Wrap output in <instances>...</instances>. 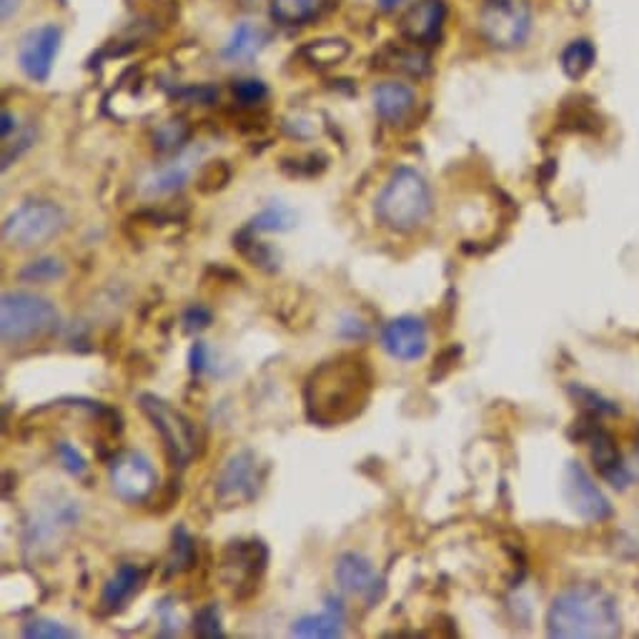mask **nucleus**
Returning <instances> with one entry per match:
<instances>
[{"label": "nucleus", "mask_w": 639, "mask_h": 639, "mask_svg": "<svg viewBox=\"0 0 639 639\" xmlns=\"http://www.w3.org/2000/svg\"><path fill=\"white\" fill-rule=\"evenodd\" d=\"M479 28L497 51H514L527 43L531 33V11L519 0H489L481 8Z\"/></svg>", "instance_id": "7"}, {"label": "nucleus", "mask_w": 639, "mask_h": 639, "mask_svg": "<svg viewBox=\"0 0 639 639\" xmlns=\"http://www.w3.org/2000/svg\"><path fill=\"white\" fill-rule=\"evenodd\" d=\"M23 637L30 639H73L78 637L73 629H68L61 622L53 619H30L28 625H23Z\"/></svg>", "instance_id": "32"}, {"label": "nucleus", "mask_w": 639, "mask_h": 639, "mask_svg": "<svg viewBox=\"0 0 639 639\" xmlns=\"http://www.w3.org/2000/svg\"><path fill=\"white\" fill-rule=\"evenodd\" d=\"M349 43L343 38H318L309 40V43L301 48L299 55L314 68H331V65H339L347 61L349 55Z\"/></svg>", "instance_id": "22"}, {"label": "nucleus", "mask_w": 639, "mask_h": 639, "mask_svg": "<svg viewBox=\"0 0 639 639\" xmlns=\"http://www.w3.org/2000/svg\"><path fill=\"white\" fill-rule=\"evenodd\" d=\"M381 347L397 362H419L429 349V331H426L424 318L412 314L391 318L381 331Z\"/></svg>", "instance_id": "13"}, {"label": "nucleus", "mask_w": 639, "mask_h": 639, "mask_svg": "<svg viewBox=\"0 0 639 639\" xmlns=\"http://www.w3.org/2000/svg\"><path fill=\"white\" fill-rule=\"evenodd\" d=\"M18 276H21V281H26V284H51V281H59V278L65 276V266H63L61 259L46 256V259L30 261V264L23 268Z\"/></svg>", "instance_id": "29"}, {"label": "nucleus", "mask_w": 639, "mask_h": 639, "mask_svg": "<svg viewBox=\"0 0 639 639\" xmlns=\"http://www.w3.org/2000/svg\"><path fill=\"white\" fill-rule=\"evenodd\" d=\"M13 128H15L13 113L11 111H3V128H0V134H3V141H8V138H11Z\"/></svg>", "instance_id": "42"}, {"label": "nucleus", "mask_w": 639, "mask_h": 639, "mask_svg": "<svg viewBox=\"0 0 639 639\" xmlns=\"http://www.w3.org/2000/svg\"><path fill=\"white\" fill-rule=\"evenodd\" d=\"M401 3V0H379V5L384 8V11H391V8H397Z\"/></svg>", "instance_id": "43"}, {"label": "nucleus", "mask_w": 639, "mask_h": 639, "mask_svg": "<svg viewBox=\"0 0 639 639\" xmlns=\"http://www.w3.org/2000/svg\"><path fill=\"white\" fill-rule=\"evenodd\" d=\"M181 322H184V331L186 334H196V331L209 329L211 322H213V314H211V309L201 306V304H193V306H188L184 311Z\"/></svg>", "instance_id": "36"}, {"label": "nucleus", "mask_w": 639, "mask_h": 639, "mask_svg": "<svg viewBox=\"0 0 639 639\" xmlns=\"http://www.w3.org/2000/svg\"><path fill=\"white\" fill-rule=\"evenodd\" d=\"M347 612L336 597H326L322 614H306L291 625V637L299 639H336L343 635Z\"/></svg>", "instance_id": "18"}, {"label": "nucleus", "mask_w": 639, "mask_h": 639, "mask_svg": "<svg viewBox=\"0 0 639 639\" xmlns=\"http://www.w3.org/2000/svg\"><path fill=\"white\" fill-rule=\"evenodd\" d=\"M186 141H188V123L184 118H171L166 123H161L153 134V149L161 153H174L178 149H184Z\"/></svg>", "instance_id": "28"}, {"label": "nucleus", "mask_w": 639, "mask_h": 639, "mask_svg": "<svg viewBox=\"0 0 639 639\" xmlns=\"http://www.w3.org/2000/svg\"><path fill=\"white\" fill-rule=\"evenodd\" d=\"M61 316L51 301L28 291H5L0 301V331L5 347H18L59 331Z\"/></svg>", "instance_id": "4"}, {"label": "nucleus", "mask_w": 639, "mask_h": 639, "mask_svg": "<svg viewBox=\"0 0 639 639\" xmlns=\"http://www.w3.org/2000/svg\"><path fill=\"white\" fill-rule=\"evenodd\" d=\"M374 391L372 364L362 354H339L309 374L304 401L309 419L341 426L364 412Z\"/></svg>", "instance_id": "1"}, {"label": "nucleus", "mask_w": 639, "mask_h": 639, "mask_svg": "<svg viewBox=\"0 0 639 639\" xmlns=\"http://www.w3.org/2000/svg\"><path fill=\"white\" fill-rule=\"evenodd\" d=\"M334 579L343 594L359 600L364 607H376L387 594V579L359 552L339 554L334 564Z\"/></svg>", "instance_id": "9"}, {"label": "nucleus", "mask_w": 639, "mask_h": 639, "mask_svg": "<svg viewBox=\"0 0 639 639\" xmlns=\"http://www.w3.org/2000/svg\"><path fill=\"white\" fill-rule=\"evenodd\" d=\"M387 68H394L401 73H409V76H424L426 68H429V61L419 51H397L391 55Z\"/></svg>", "instance_id": "34"}, {"label": "nucleus", "mask_w": 639, "mask_h": 639, "mask_svg": "<svg viewBox=\"0 0 639 639\" xmlns=\"http://www.w3.org/2000/svg\"><path fill=\"white\" fill-rule=\"evenodd\" d=\"M314 13L316 0H272V18L278 26H304Z\"/></svg>", "instance_id": "27"}, {"label": "nucleus", "mask_w": 639, "mask_h": 639, "mask_svg": "<svg viewBox=\"0 0 639 639\" xmlns=\"http://www.w3.org/2000/svg\"><path fill=\"white\" fill-rule=\"evenodd\" d=\"M259 489L261 466L256 454L251 449H241V452L228 456L216 479V502L224 510H228V506L251 504L259 497Z\"/></svg>", "instance_id": "8"}, {"label": "nucleus", "mask_w": 639, "mask_h": 639, "mask_svg": "<svg viewBox=\"0 0 639 639\" xmlns=\"http://www.w3.org/2000/svg\"><path fill=\"white\" fill-rule=\"evenodd\" d=\"M587 444H589V454H592L597 472H600L612 487L625 489L629 481H632V474H629L627 466L622 464L619 449L607 431L592 429L587 434Z\"/></svg>", "instance_id": "17"}, {"label": "nucleus", "mask_w": 639, "mask_h": 639, "mask_svg": "<svg viewBox=\"0 0 639 639\" xmlns=\"http://www.w3.org/2000/svg\"><path fill=\"white\" fill-rule=\"evenodd\" d=\"M266 43H268L266 30L256 26V23L243 21L231 30L224 51H221V59L228 63H251L253 59H259V53L264 51Z\"/></svg>", "instance_id": "20"}, {"label": "nucleus", "mask_w": 639, "mask_h": 639, "mask_svg": "<svg viewBox=\"0 0 639 639\" xmlns=\"http://www.w3.org/2000/svg\"><path fill=\"white\" fill-rule=\"evenodd\" d=\"M594 61H597V51L587 38L572 40V43L562 51V71L567 73V78L572 80H579L581 76H587V73L592 71Z\"/></svg>", "instance_id": "25"}, {"label": "nucleus", "mask_w": 639, "mask_h": 639, "mask_svg": "<svg viewBox=\"0 0 639 639\" xmlns=\"http://www.w3.org/2000/svg\"><path fill=\"white\" fill-rule=\"evenodd\" d=\"M231 181V168H228L226 161H209L203 163L199 176H196V188L201 193H216L226 184Z\"/></svg>", "instance_id": "30"}, {"label": "nucleus", "mask_w": 639, "mask_h": 639, "mask_svg": "<svg viewBox=\"0 0 639 639\" xmlns=\"http://www.w3.org/2000/svg\"><path fill=\"white\" fill-rule=\"evenodd\" d=\"M113 494L128 504H141L159 489V474H155L151 459L141 452H123L113 459L111 469Z\"/></svg>", "instance_id": "10"}, {"label": "nucleus", "mask_w": 639, "mask_h": 639, "mask_svg": "<svg viewBox=\"0 0 639 639\" xmlns=\"http://www.w3.org/2000/svg\"><path fill=\"white\" fill-rule=\"evenodd\" d=\"M149 572L141 564L123 562L113 575L105 579L103 592H101V610L103 612H121L128 607V602L141 592Z\"/></svg>", "instance_id": "15"}, {"label": "nucleus", "mask_w": 639, "mask_h": 639, "mask_svg": "<svg viewBox=\"0 0 639 639\" xmlns=\"http://www.w3.org/2000/svg\"><path fill=\"white\" fill-rule=\"evenodd\" d=\"M459 354H462V347H452V349H447L444 354L439 356L437 366H434V374H431V379H441V376H447V372H449V368H452V364H456Z\"/></svg>", "instance_id": "40"}, {"label": "nucleus", "mask_w": 639, "mask_h": 639, "mask_svg": "<svg viewBox=\"0 0 639 639\" xmlns=\"http://www.w3.org/2000/svg\"><path fill=\"white\" fill-rule=\"evenodd\" d=\"M366 324L362 322V318L354 316V314H347L341 318L339 324V336L341 339H349V341H364L366 339Z\"/></svg>", "instance_id": "38"}, {"label": "nucleus", "mask_w": 639, "mask_h": 639, "mask_svg": "<svg viewBox=\"0 0 639 639\" xmlns=\"http://www.w3.org/2000/svg\"><path fill=\"white\" fill-rule=\"evenodd\" d=\"M234 246L243 259H249L253 266L264 268V272H274V268L278 266L272 246L264 241H256V231H251L249 226L241 228V231L234 236Z\"/></svg>", "instance_id": "24"}, {"label": "nucleus", "mask_w": 639, "mask_h": 639, "mask_svg": "<svg viewBox=\"0 0 639 639\" xmlns=\"http://www.w3.org/2000/svg\"><path fill=\"white\" fill-rule=\"evenodd\" d=\"M234 98L241 105H259L268 98V88H266L264 80H259V78H243V80H236L234 84Z\"/></svg>", "instance_id": "33"}, {"label": "nucleus", "mask_w": 639, "mask_h": 639, "mask_svg": "<svg viewBox=\"0 0 639 639\" xmlns=\"http://www.w3.org/2000/svg\"><path fill=\"white\" fill-rule=\"evenodd\" d=\"M199 159V153H184L176 161H171L168 166H163L159 174H153L146 181V193L149 196H166L174 191H181L184 184L188 181L193 171V161Z\"/></svg>", "instance_id": "21"}, {"label": "nucleus", "mask_w": 639, "mask_h": 639, "mask_svg": "<svg viewBox=\"0 0 639 639\" xmlns=\"http://www.w3.org/2000/svg\"><path fill=\"white\" fill-rule=\"evenodd\" d=\"M196 564V542L193 537L188 535L184 524H178L171 535V560H168V572L171 575H181L188 572Z\"/></svg>", "instance_id": "26"}, {"label": "nucleus", "mask_w": 639, "mask_h": 639, "mask_svg": "<svg viewBox=\"0 0 639 639\" xmlns=\"http://www.w3.org/2000/svg\"><path fill=\"white\" fill-rule=\"evenodd\" d=\"M374 111L384 123H401L412 116L416 109V93L406 84L399 80H384L374 88Z\"/></svg>", "instance_id": "19"}, {"label": "nucleus", "mask_w": 639, "mask_h": 639, "mask_svg": "<svg viewBox=\"0 0 639 639\" xmlns=\"http://www.w3.org/2000/svg\"><path fill=\"white\" fill-rule=\"evenodd\" d=\"M572 391H575V397H579L581 404H585L592 414H617L619 412L612 401L602 399L600 394H594V391H587V389H579V387L572 389Z\"/></svg>", "instance_id": "37"}, {"label": "nucleus", "mask_w": 639, "mask_h": 639, "mask_svg": "<svg viewBox=\"0 0 639 639\" xmlns=\"http://www.w3.org/2000/svg\"><path fill=\"white\" fill-rule=\"evenodd\" d=\"M447 21L444 0H419L401 18V33L412 43H431L437 40Z\"/></svg>", "instance_id": "16"}, {"label": "nucleus", "mask_w": 639, "mask_h": 639, "mask_svg": "<svg viewBox=\"0 0 639 639\" xmlns=\"http://www.w3.org/2000/svg\"><path fill=\"white\" fill-rule=\"evenodd\" d=\"M63 33L55 23L30 28L18 43V65L26 73V78L36 84H46L51 78L53 63L59 59Z\"/></svg>", "instance_id": "11"}, {"label": "nucleus", "mask_w": 639, "mask_h": 639, "mask_svg": "<svg viewBox=\"0 0 639 639\" xmlns=\"http://www.w3.org/2000/svg\"><path fill=\"white\" fill-rule=\"evenodd\" d=\"M193 635L201 639H221L224 629H221V612L218 604H206L193 614Z\"/></svg>", "instance_id": "31"}, {"label": "nucleus", "mask_w": 639, "mask_h": 639, "mask_svg": "<svg viewBox=\"0 0 639 639\" xmlns=\"http://www.w3.org/2000/svg\"><path fill=\"white\" fill-rule=\"evenodd\" d=\"M55 456H59V462L63 464V469L68 474H73L76 479H84L88 474L86 456L80 454L76 447L68 444V441H59V447H55Z\"/></svg>", "instance_id": "35"}, {"label": "nucleus", "mask_w": 639, "mask_h": 639, "mask_svg": "<svg viewBox=\"0 0 639 639\" xmlns=\"http://www.w3.org/2000/svg\"><path fill=\"white\" fill-rule=\"evenodd\" d=\"M434 211L431 186L416 168L399 166L376 199V221L394 234H414Z\"/></svg>", "instance_id": "3"}, {"label": "nucleus", "mask_w": 639, "mask_h": 639, "mask_svg": "<svg viewBox=\"0 0 639 639\" xmlns=\"http://www.w3.org/2000/svg\"><path fill=\"white\" fill-rule=\"evenodd\" d=\"M547 632L556 639H612L622 632L617 602L600 587L577 585L554 597Z\"/></svg>", "instance_id": "2"}, {"label": "nucleus", "mask_w": 639, "mask_h": 639, "mask_svg": "<svg viewBox=\"0 0 639 639\" xmlns=\"http://www.w3.org/2000/svg\"><path fill=\"white\" fill-rule=\"evenodd\" d=\"M564 497L572 510L587 522H604L612 517L610 499L594 485L589 472L579 462H569L564 469Z\"/></svg>", "instance_id": "12"}, {"label": "nucleus", "mask_w": 639, "mask_h": 639, "mask_svg": "<svg viewBox=\"0 0 639 639\" xmlns=\"http://www.w3.org/2000/svg\"><path fill=\"white\" fill-rule=\"evenodd\" d=\"M188 368H191L193 376H201L209 368V349L203 341H196L188 351Z\"/></svg>", "instance_id": "39"}, {"label": "nucleus", "mask_w": 639, "mask_h": 639, "mask_svg": "<svg viewBox=\"0 0 639 639\" xmlns=\"http://www.w3.org/2000/svg\"><path fill=\"white\" fill-rule=\"evenodd\" d=\"M297 211L291 206H286V203H268L266 209H261L256 216L249 221V228L256 234H286L291 231L293 226H297Z\"/></svg>", "instance_id": "23"}, {"label": "nucleus", "mask_w": 639, "mask_h": 639, "mask_svg": "<svg viewBox=\"0 0 639 639\" xmlns=\"http://www.w3.org/2000/svg\"><path fill=\"white\" fill-rule=\"evenodd\" d=\"M268 562V549L261 539H249V542H231L224 552V572H236V594L246 600L243 589L249 587L251 594L259 589V579L264 575Z\"/></svg>", "instance_id": "14"}, {"label": "nucleus", "mask_w": 639, "mask_h": 639, "mask_svg": "<svg viewBox=\"0 0 639 639\" xmlns=\"http://www.w3.org/2000/svg\"><path fill=\"white\" fill-rule=\"evenodd\" d=\"M21 3H23V0H0V13H3L5 23L11 18H15V13L21 11Z\"/></svg>", "instance_id": "41"}, {"label": "nucleus", "mask_w": 639, "mask_h": 639, "mask_svg": "<svg viewBox=\"0 0 639 639\" xmlns=\"http://www.w3.org/2000/svg\"><path fill=\"white\" fill-rule=\"evenodd\" d=\"M138 406L149 416L153 429L159 431L171 462H174L178 469L191 464L196 454H199V431H196V424L188 419L184 412H178L176 406H171L168 401H163L155 394L138 397Z\"/></svg>", "instance_id": "6"}, {"label": "nucleus", "mask_w": 639, "mask_h": 639, "mask_svg": "<svg viewBox=\"0 0 639 639\" xmlns=\"http://www.w3.org/2000/svg\"><path fill=\"white\" fill-rule=\"evenodd\" d=\"M65 228V213L53 201H26L11 211L3 221V241L11 249H38L61 236Z\"/></svg>", "instance_id": "5"}]
</instances>
